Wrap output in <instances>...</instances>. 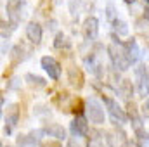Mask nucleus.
Masks as SVG:
<instances>
[{
  "label": "nucleus",
  "mask_w": 149,
  "mask_h": 147,
  "mask_svg": "<svg viewBox=\"0 0 149 147\" xmlns=\"http://www.w3.org/2000/svg\"><path fill=\"white\" fill-rule=\"evenodd\" d=\"M108 52H109V59H111L113 68H116L118 71H127L132 66V61L128 57L125 42H120L116 33L111 37V43L108 47Z\"/></svg>",
  "instance_id": "f257e3e1"
},
{
  "label": "nucleus",
  "mask_w": 149,
  "mask_h": 147,
  "mask_svg": "<svg viewBox=\"0 0 149 147\" xmlns=\"http://www.w3.org/2000/svg\"><path fill=\"white\" fill-rule=\"evenodd\" d=\"M102 101H104V106H106V112L109 116L113 125H118V126H123L127 121H128V114L125 112V109H121V106L111 99V97H104L102 95Z\"/></svg>",
  "instance_id": "f03ea898"
},
{
  "label": "nucleus",
  "mask_w": 149,
  "mask_h": 147,
  "mask_svg": "<svg viewBox=\"0 0 149 147\" xmlns=\"http://www.w3.org/2000/svg\"><path fill=\"white\" fill-rule=\"evenodd\" d=\"M85 112H87V118L90 119V123H94V125H102L106 119L104 107L95 97H88L85 101Z\"/></svg>",
  "instance_id": "7ed1b4c3"
},
{
  "label": "nucleus",
  "mask_w": 149,
  "mask_h": 147,
  "mask_svg": "<svg viewBox=\"0 0 149 147\" xmlns=\"http://www.w3.org/2000/svg\"><path fill=\"white\" fill-rule=\"evenodd\" d=\"M40 64H42V68H43V71L49 74V78L50 80H59L61 78V64L52 57V55H43L42 59H40Z\"/></svg>",
  "instance_id": "20e7f679"
},
{
  "label": "nucleus",
  "mask_w": 149,
  "mask_h": 147,
  "mask_svg": "<svg viewBox=\"0 0 149 147\" xmlns=\"http://www.w3.org/2000/svg\"><path fill=\"white\" fill-rule=\"evenodd\" d=\"M70 132L73 137H78V139H83L88 135V123H87V118L83 114H78L71 121L70 125Z\"/></svg>",
  "instance_id": "39448f33"
},
{
  "label": "nucleus",
  "mask_w": 149,
  "mask_h": 147,
  "mask_svg": "<svg viewBox=\"0 0 149 147\" xmlns=\"http://www.w3.org/2000/svg\"><path fill=\"white\" fill-rule=\"evenodd\" d=\"M135 78H137V92L141 97H148L149 95V71L141 66L135 69Z\"/></svg>",
  "instance_id": "423d86ee"
},
{
  "label": "nucleus",
  "mask_w": 149,
  "mask_h": 147,
  "mask_svg": "<svg viewBox=\"0 0 149 147\" xmlns=\"http://www.w3.org/2000/svg\"><path fill=\"white\" fill-rule=\"evenodd\" d=\"M42 135L43 130H35V132H30L28 135H19L17 137V147H35L38 144H42Z\"/></svg>",
  "instance_id": "0eeeda50"
},
{
  "label": "nucleus",
  "mask_w": 149,
  "mask_h": 147,
  "mask_svg": "<svg viewBox=\"0 0 149 147\" xmlns=\"http://www.w3.org/2000/svg\"><path fill=\"white\" fill-rule=\"evenodd\" d=\"M85 68L94 74V76H97V78H102V74H104L102 62L97 59V55H95V54H90L88 57H85Z\"/></svg>",
  "instance_id": "6e6552de"
},
{
  "label": "nucleus",
  "mask_w": 149,
  "mask_h": 147,
  "mask_svg": "<svg viewBox=\"0 0 149 147\" xmlns=\"http://www.w3.org/2000/svg\"><path fill=\"white\" fill-rule=\"evenodd\" d=\"M83 33H85V37L88 38V40H95V38L99 37V21H97V17L90 16V17L85 19V23H83Z\"/></svg>",
  "instance_id": "1a4fd4ad"
},
{
  "label": "nucleus",
  "mask_w": 149,
  "mask_h": 147,
  "mask_svg": "<svg viewBox=\"0 0 149 147\" xmlns=\"http://www.w3.org/2000/svg\"><path fill=\"white\" fill-rule=\"evenodd\" d=\"M42 37H43V30H42V26L38 24V23H28V26H26V38L33 43V45H38L40 42H42Z\"/></svg>",
  "instance_id": "9d476101"
},
{
  "label": "nucleus",
  "mask_w": 149,
  "mask_h": 147,
  "mask_svg": "<svg viewBox=\"0 0 149 147\" xmlns=\"http://www.w3.org/2000/svg\"><path fill=\"white\" fill-rule=\"evenodd\" d=\"M43 130V133L45 135H49L50 139H57V140H66V130L61 126V125H57V123H50V125H47L45 128H42Z\"/></svg>",
  "instance_id": "9b49d317"
},
{
  "label": "nucleus",
  "mask_w": 149,
  "mask_h": 147,
  "mask_svg": "<svg viewBox=\"0 0 149 147\" xmlns=\"http://www.w3.org/2000/svg\"><path fill=\"white\" fill-rule=\"evenodd\" d=\"M68 80H70V85L74 87V88H78V90L83 87V74H81V71L76 66H71L68 69Z\"/></svg>",
  "instance_id": "f8f14e48"
},
{
  "label": "nucleus",
  "mask_w": 149,
  "mask_h": 147,
  "mask_svg": "<svg viewBox=\"0 0 149 147\" xmlns=\"http://www.w3.org/2000/svg\"><path fill=\"white\" fill-rule=\"evenodd\" d=\"M125 47H127V52H128V57H130L132 64H135V62L141 59V49H139L137 42H135L134 38H130V40L125 42Z\"/></svg>",
  "instance_id": "ddd939ff"
},
{
  "label": "nucleus",
  "mask_w": 149,
  "mask_h": 147,
  "mask_svg": "<svg viewBox=\"0 0 149 147\" xmlns=\"http://www.w3.org/2000/svg\"><path fill=\"white\" fill-rule=\"evenodd\" d=\"M17 119H19V111H17V106H12L10 111L7 112V118H5V133L9 135L10 132H12V126L17 123Z\"/></svg>",
  "instance_id": "4468645a"
},
{
  "label": "nucleus",
  "mask_w": 149,
  "mask_h": 147,
  "mask_svg": "<svg viewBox=\"0 0 149 147\" xmlns=\"http://www.w3.org/2000/svg\"><path fill=\"white\" fill-rule=\"evenodd\" d=\"M128 119L132 121L134 130L142 128V118L139 116V112H137V109L134 107V104H132V102H128Z\"/></svg>",
  "instance_id": "2eb2a0df"
},
{
  "label": "nucleus",
  "mask_w": 149,
  "mask_h": 147,
  "mask_svg": "<svg viewBox=\"0 0 149 147\" xmlns=\"http://www.w3.org/2000/svg\"><path fill=\"white\" fill-rule=\"evenodd\" d=\"M111 24H113V31L118 35V37H127L128 35V24L123 21V19H113L111 21Z\"/></svg>",
  "instance_id": "dca6fc26"
},
{
  "label": "nucleus",
  "mask_w": 149,
  "mask_h": 147,
  "mask_svg": "<svg viewBox=\"0 0 149 147\" xmlns=\"http://www.w3.org/2000/svg\"><path fill=\"white\" fill-rule=\"evenodd\" d=\"M24 80L28 81V85H31V87H35V88H43V87H47V81H45L43 78L37 76V74L28 73L26 76H24Z\"/></svg>",
  "instance_id": "f3484780"
},
{
  "label": "nucleus",
  "mask_w": 149,
  "mask_h": 147,
  "mask_svg": "<svg viewBox=\"0 0 149 147\" xmlns=\"http://www.w3.org/2000/svg\"><path fill=\"white\" fill-rule=\"evenodd\" d=\"M135 139L139 140V144H141L142 147H148L149 146V133L144 130V128L135 130Z\"/></svg>",
  "instance_id": "a211bd4d"
},
{
  "label": "nucleus",
  "mask_w": 149,
  "mask_h": 147,
  "mask_svg": "<svg viewBox=\"0 0 149 147\" xmlns=\"http://www.w3.org/2000/svg\"><path fill=\"white\" fill-rule=\"evenodd\" d=\"M132 92H134V87H132L130 80H123V81H121V87H120V94H121L125 99H128V97L132 95Z\"/></svg>",
  "instance_id": "6ab92c4d"
},
{
  "label": "nucleus",
  "mask_w": 149,
  "mask_h": 147,
  "mask_svg": "<svg viewBox=\"0 0 149 147\" xmlns=\"http://www.w3.org/2000/svg\"><path fill=\"white\" fill-rule=\"evenodd\" d=\"M70 45H71L70 40H66V37H64L63 31H59V33L56 35V40H54V47H56V49H63V47H70Z\"/></svg>",
  "instance_id": "aec40b11"
},
{
  "label": "nucleus",
  "mask_w": 149,
  "mask_h": 147,
  "mask_svg": "<svg viewBox=\"0 0 149 147\" xmlns=\"http://www.w3.org/2000/svg\"><path fill=\"white\" fill-rule=\"evenodd\" d=\"M24 52H26V50H24L23 45H16L14 50H12V61H14V62H21V61H24L26 57L21 55V54H24Z\"/></svg>",
  "instance_id": "412c9836"
},
{
  "label": "nucleus",
  "mask_w": 149,
  "mask_h": 147,
  "mask_svg": "<svg viewBox=\"0 0 149 147\" xmlns=\"http://www.w3.org/2000/svg\"><path fill=\"white\" fill-rule=\"evenodd\" d=\"M87 147H104L101 133H97V132H95V137H90V140H88V146H87Z\"/></svg>",
  "instance_id": "4be33fe9"
},
{
  "label": "nucleus",
  "mask_w": 149,
  "mask_h": 147,
  "mask_svg": "<svg viewBox=\"0 0 149 147\" xmlns=\"http://www.w3.org/2000/svg\"><path fill=\"white\" fill-rule=\"evenodd\" d=\"M121 147H142V146L139 144V140H137V139H134V140H132V139H128V140H125V142H123V146H121Z\"/></svg>",
  "instance_id": "5701e85b"
},
{
  "label": "nucleus",
  "mask_w": 149,
  "mask_h": 147,
  "mask_svg": "<svg viewBox=\"0 0 149 147\" xmlns=\"http://www.w3.org/2000/svg\"><path fill=\"white\" fill-rule=\"evenodd\" d=\"M40 147H61V140L54 139V140H50V142H43V144H40Z\"/></svg>",
  "instance_id": "b1692460"
},
{
  "label": "nucleus",
  "mask_w": 149,
  "mask_h": 147,
  "mask_svg": "<svg viewBox=\"0 0 149 147\" xmlns=\"http://www.w3.org/2000/svg\"><path fill=\"white\" fill-rule=\"evenodd\" d=\"M17 87H19V78H12L10 83H9V88H10V90H16Z\"/></svg>",
  "instance_id": "393cba45"
},
{
  "label": "nucleus",
  "mask_w": 149,
  "mask_h": 147,
  "mask_svg": "<svg viewBox=\"0 0 149 147\" xmlns=\"http://www.w3.org/2000/svg\"><path fill=\"white\" fill-rule=\"evenodd\" d=\"M142 114H144L146 118H149V99L146 101V104L142 106Z\"/></svg>",
  "instance_id": "a878e982"
},
{
  "label": "nucleus",
  "mask_w": 149,
  "mask_h": 147,
  "mask_svg": "<svg viewBox=\"0 0 149 147\" xmlns=\"http://www.w3.org/2000/svg\"><path fill=\"white\" fill-rule=\"evenodd\" d=\"M144 19H148V21H149V7L144 9Z\"/></svg>",
  "instance_id": "bb28decb"
},
{
  "label": "nucleus",
  "mask_w": 149,
  "mask_h": 147,
  "mask_svg": "<svg viewBox=\"0 0 149 147\" xmlns=\"http://www.w3.org/2000/svg\"><path fill=\"white\" fill-rule=\"evenodd\" d=\"M123 2H127V3H135V0H123Z\"/></svg>",
  "instance_id": "cd10ccee"
},
{
  "label": "nucleus",
  "mask_w": 149,
  "mask_h": 147,
  "mask_svg": "<svg viewBox=\"0 0 149 147\" xmlns=\"http://www.w3.org/2000/svg\"><path fill=\"white\" fill-rule=\"evenodd\" d=\"M146 3H149V0H146Z\"/></svg>",
  "instance_id": "c85d7f7f"
},
{
  "label": "nucleus",
  "mask_w": 149,
  "mask_h": 147,
  "mask_svg": "<svg viewBox=\"0 0 149 147\" xmlns=\"http://www.w3.org/2000/svg\"><path fill=\"white\" fill-rule=\"evenodd\" d=\"M7 147H12V146H7Z\"/></svg>",
  "instance_id": "c756f323"
}]
</instances>
